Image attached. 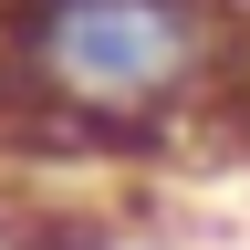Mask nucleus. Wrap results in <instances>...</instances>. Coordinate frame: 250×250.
I'll use <instances>...</instances> for the list:
<instances>
[{"label":"nucleus","mask_w":250,"mask_h":250,"mask_svg":"<svg viewBox=\"0 0 250 250\" xmlns=\"http://www.w3.org/2000/svg\"><path fill=\"white\" fill-rule=\"evenodd\" d=\"M240 73L219 0H0V167H125L208 136Z\"/></svg>","instance_id":"1"},{"label":"nucleus","mask_w":250,"mask_h":250,"mask_svg":"<svg viewBox=\"0 0 250 250\" xmlns=\"http://www.w3.org/2000/svg\"><path fill=\"white\" fill-rule=\"evenodd\" d=\"M0 250H115V229L104 219H73V208H21L0 229Z\"/></svg>","instance_id":"2"}]
</instances>
